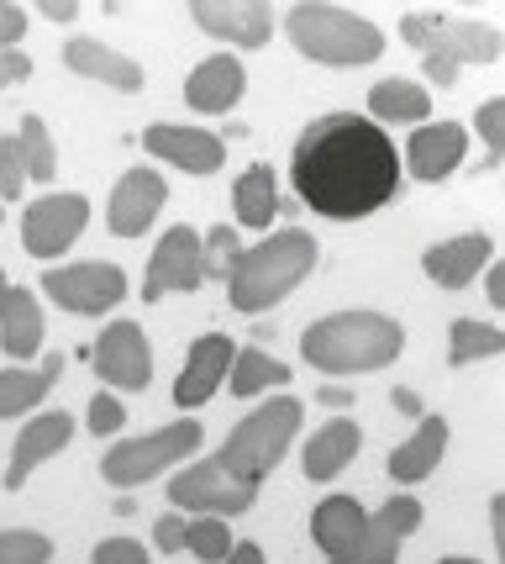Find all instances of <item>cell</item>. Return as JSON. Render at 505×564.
<instances>
[{"instance_id": "obj_22", "label": "cell", "mask_w": 505, "mask_h": 564, "mask_svg": "<svg viewBox=\"0 0 505 564\" xmlns=\"http://www.w3.org/2000/svg\"><path fill=\"white\" fill-rule=\"evenodd\" d=\"M43 338H48V317H43V301L32 285H11L6 291V306H0V354L11 365H26L43 354Z\"/></svg>"}, {"instance_id": "obj_27", "label": "cell", "mask_w": 505, "mask_h": 564, "mask_svg": "<svg viewBox=\"0 0 505 564\" xmlns=\"http://www.w3.org/2000/svg\"><path fill=\"white\" fill-rule=\"evenodd\" d=\"M369 122H380V127L432 122V90H427L421 79H400V74H395V79H380V85L369 90Z\"/></svg>"}, {"instance_id": "obj_47", "label": "cell", "mask_w": 505, "mask_h": 564, "mask_svg": "<svg viewBox=\"0 0 505 564\" xmlns=\"http://www.w3.org/2000/svg\"><path fill=\"white\" fill-rule=\"evenodd\" d=\"M79 6L74 0H43V22H74Z\"/></svg>"}, {"instance_id": "obj_44", "label": "cell", "mask_w": 505, "mask_h": 564, "mask_svg": "<svg viewBox=\"0 0 505 564\" xmlns=\"http://www.w3.org/2000/svg\"><path fill=\"white\" fill-rule=\"evenodd\" d=\"M221 564H268V554L253 539H238V543H232V554H227Z\"/></svg>"}, {"instance_id": "obj_14", "label": "cell", "mask_w": 505, "mask_h": 564, "mask_svg": "<svg viewBox=\"0 0 505 564\" xmlns=\"http://www.w3.org/2000/svg\"><path fill=\"white\" fill-rule=\"evenodd\" d=\"M400 159H406L400 174L421 180V185H442V180H453V174L469 164V127L463 122H421V127H410L406 153H400Z\"/></svg>"}, {"instance_id": "obj_7", "label": "cell", "mask_w": 505, "mask_h": 564, "mask_svg": "<svg viewBox=\"0 0 505 564\" xmlns=\"http://www.w3.org/2000/svg\"><path fill=\"white\" fill-rule=\"evenodd\" d=\"M400 37H406L410 48L421 53H437V58H448V64H495L505 48L501 26L490 22H458L448 11H400Z\"/></svg>"}, {"instance_id": "obj_12", "label": "cell", "mask_w": 505, "mask_h": 564, "mask_svg": "<svg viewBox=\"0 0 505 564\" xmlns=\"http://www.w3.org/2000/svg\"><path fill=\"white\" fill-rule=\"evenodd\" d=\"M206 285V274H200V232H195L190 221H179V227H168L158 248L147 253V270H143V301H164V295H190Z\"/></svg>"}, {"instance_id": "obj_6", "label": "cell", "mask_w": 505, "mask_h": 564, "mask_svg": "<svg viewBox=\"0 0 505 564\" xmlns=\"http://www.w3.org/2000/svg\"><path fill=\"white\" fill-rule=\"evenodd\" d=\"M206 443V427L195 417H174L168 427H153V433H138V438H117L106 454H100V480L117 486V491H138L147 480H158L179 459H195Z\"/></svg>"}, {"instance_id": "obj_9", "label": "cell", "mask_w": 505, "mask_h": 564, "mask_svg": "<svg viewBox=\"0 0 505 564\" xmlns=\"http://www.w3.org/2000/svg\"><path fill=\"white\" fill-rule=\"evenodd\" d=\"M253 507H259V486L232 480L217 459H190L185 469L168 475V512L179 517H221V522H232V517H248Z\"/></svg>"}, {"instance_id": "obj_36", "label": "cell", "mask_w": 505, "mask_h": 564, "mask_svg": "<svg viewBox=\"0 0 505 564\" xmlns=\"http://www.w3.org/2000/svg\"><path fill=\"white\" fill-rule=\"evenodd\" d=\"M474 132L484 138V164H474V174H490V170H501V159H505V100H484L480 111H474Z\"/></svg>"}, {"instance_id": "obj_11", "label": "cell", "mask_w": 505, "mask_h": 564, "mask_svg": "<svg viewBox=\"0 0 505 564\" xmlns=\"http://www.w3.org/2000/svg\"><path fill=\"white\" fill-rule=\"evenodd\" d=\"M90 369L100 375V386L111 395H138L153 386V344L138 322H106L96 348H90Z\"/></svg>"}, {"instance_id": "obj_21", "label": "cell", "mask_w": 505, "mask_h": 564, "mask_svg": "<svg viewBox=\"0 0 505 564\" xmlns=\"http://www.w3.org/2000/svg\"><path fill=\"white\" fill-rule=\"evenodd\" d=\"M64 64H69L79 79H96V85L121 90V96H138L147 85L143 64L127 58V53H117L111 43H100V37H69V43H64Z\"/></svg>"}, {"instance_id": "obj_43", "label": "cell", "mask_w": 505, "mask_h": 564, "mask_svg": "<svg viewBox=\"0 0 505 564\" xmlns=\"http://www.w3.org/2000/svg\"><path fill=\"white\" fill-rule=\"evenodd\" d=\"M484 295H490L495 312H505V264H490V270H484Z\"/></svg>"}, {"instance_id": "obj_45", "label": "cell", "mask_w": 505, "mask_h": 564, "mask_svg": "<svg viewBox=\"0 0 505 564\" xmlns=\"http://www.w3.org/2000/svg\"><path fill=\"white\" fill-rule=\"evenodd\" d=\"M316 401H321V406H332V412H348V406H353V391H348V386H332V380H327V386L316 391Z\"/></svg>"}, {"instance_id": "obj_48", "label": "cell", "mask_w": 505, "mask_h": 564, "mask_svg": "<svg viewBox=\"0 0 505 564\" xmlns=\"http://www.w3.org/2000/svg\"><path fill=\"white\" fill-rule=\"evenodd\" d=\"M437 564H484V560H474V554H448V560H437Z\"/></svg>"}, {"instance_id": "obj_18", "label": "cell", "mask_w": 505, "mask_h": 564, "mask_svg": "<svg viewBox=\"0 0 505 564\" xmlns=\"http://www.w3.org/2000/svg\"><path fill=\"white\" fill-rule=\"evenodd\" d=\"M74 438V412H43V417H26L17 443H11V465H6V491H22L37 469L48 465L53 454H64Z\"/></svg>"}, {"instance_id": "obj_41", "label": "cell", "mask_w": 505, "mask_h": 564, "mask_svg": "<svg viewBox=\"0 0 505 564\" xmlns=\"http://www.w3.org/2000/svg\"><path fill=\"white\" fill-rule=\"evenodd\" d=\"M22 37H26V6L0 0V48H22Z\"/></svg>"}, {"instance_id": "obj_40", "label": "cell", "mask_w": 505, "mask_h": 564, "mask_svg": "<svg viewBox=\"0 0 505 564\" xmlns=\"http://www.w3.org/2000/svg\"><path fill=\"white\" fill-rule=\"evenodd\" d=\"M185 522H190V517H179V512L158 517V522H153V549H158V554H179V549H185Z\"/></svg>"}, {"instance_id": "obj_38", "label": "cell", "mask_w": 505, "mask_h": 564, "mask_svg": "<svg viewBox=\"0 0 505 564\" xmlns=\"http://www.w3.org/2000/svg\"><path fill=\"white\" fill-rule=\"evenodd\" d=\"M26 170H22V148L17 138H0V200H22Z\"/></svg>"}, {"instance_id": "obj_5", "label": "cell", "mask_w": 505, "mask_h": 564, "mask_svg": "<svg viewBox=\"0 0 505 564\" xmlns=\"http://www.w3.org/2000/svg\"><path fill=\"white\" fill-rule=\"evenodd\" d=\"M300 422H306V406H300V395H268V401H259L248 417L227 433V443H221L217 459L232 480H242V486H264L274 469L285 465L289 443H295V433H300Z\"/></svg>"}, {"instance_id": "obj_33", "label": "cell", "mask_w": 505, "mask_h": 564, "mask_svg": "<svg viewBox=\"0 0 505 564\" xmlns=\"http://www.w3.org/2000/svg\"><path fill=\"white\" fill-rule=\"evenodd\" d=\"M238 253H242V232L232 221L200 232V274H206V280H227L232 264H238Z\"/></svg>"}, {"instance_id": "obj_17", "label": "cell", "mask_w": 505, "mask_h": 564, "mask_svg": "<svg viewBox=\"0 0 505 564\" xmlns=\"http://www.w3.org/2000/svg\"><path fill=\"white\" fill-rule=\"evenodd\" d=\"M232 354H238V344H232L227 333H200L190 344V354H185L179 380H174V406H179V412H195V406H206L217 391H227Z\"/></svg>"}, {"instance_id": "obj_35", "label": "cell", "mask_w": 505, "mask_h": 564, "mask_svg": "<svg viewBox=\"0 0 505 564\" xmlns=\"http://www.w3.org/2000/svg\"><path fill=\"white\" fill-rule=\"evenodd\" d=\"M58 543L37 528H0V564H53Z\"/></svg>"}, {"instance_id": "obj_37", "label": "cell", "mask_w": 505, "mask_h": 564, "mask_svg": "<svg viewBox=\"0 0 505 564\" xmlns=\"http://www.w3.org/2000/svg\"><path fill=\"white\" fill-rule=\"evenodd\" d=\"M85 427H90L96 438H117L121 427H127V406H121V395H111V391L90 395V406H85Z\"/></svg>"}, {"instance_id": "obj_23", "label": "cell", "mask_w": 505, "mask_h": 564, "mask_svg": "<svg viewBox=\"0 0 505 564\" xmlns=\"http://www.w3.org/2000/svg\"><path fill=\"white\" fill-rule=\"evenodd\" d=\"M359 448H363L359 422L353 417H327L311 438L300 443V475L316 480V486H327V480H337L342 469L359 459Z\"/></svg>"}, {"instance_id": "obj_34", "label": "cell", "mask_w": 505, "mask_h": 564, "mask_svg": "<svg viewBox=\"0 0 505 564\" xmlns=\"http://www.w3.org/2000/svg\"><path fill=\"white\" fill-rule=\"evenodd\" d=\"M400 543H406V539H395L385 522H374V517H369L363 539L353 543L348 554H337V560H327V564H395V560H400Z\"/></svg>"}, {"instance_id": "obj_1", "label": "cell", "mask_w": 505, "mask_h": 564, "mask_svg": "<svg viewBox=\"0 0 505 564\" xmlns=\"http://www.w3.org/2000/svg\"><path fill=\"white\" fill-rule=\"evenodd\" d=\"M400 148L363 111H327L300 127L289 153V185L300 206L327 221H363L400 196Z\"/></svg>"}, {"instance_id": "obj_32", "label": "cell", "mask_w": 505, "mask_h": 564, "mask_svg": "<svg viewBox=\"0 0 505 564\" xmlns=\"http://www.w3.org/2000/svg\"><path fill=\"white\" fill-rule=\"evenodd\" d=\"M232 528L221 522V517H190L185 522V549H190L200 564H221L227 554H232Z\"/></svg>"}, {"instance_id": "obj_8", "label": "cell", "mask_w": 505, "mask_h": 564, "mask_svg": "<svg viewBox=\"0 0 505 564\" xmlns=\"http://www.w3.org/2000/svg\"><path fill=\"white\" fill-rule=\"evenodd\" d=\"M32 291H43L53 306L69 312V317H111L132 285H127V270H121V264H111V259H85V264H53V270H43V280H37Z\"/></svg>"}, {"instance_id": "obj_31", "label": "cell", "mask_w": 505, "mask_h": 564, "mask_svg": "<svg viewBox=\"0 0 505 564\" xmlns=\"http://www.w3.org/2000/svg\"><path fill=\"white\" fill-rule=\"evenodd\" d=\"M11 138H17V148H22L26 185H53V174H58V148H53L48 122L32 111V117H22V127H17Z\"/></svg>"}, {"instance_id": "obj_15", "label": "cell", "mask_w": 505, "mask_h": 564, "mask_svg": "<svg viewBox=\"0 0 505 564\" xmlns=\"http://www.w3.org/2000/svg\"><path fill=\"white\" fill-rule=\"evenodd\" d=\"M190 22L206 32V37H221L232 48H264L274 37V22L279 11L268 0H195L190 6Z\"/></svg>"}, {"instance_id": "obj_49", "label": "cell", "mask_w": 505, "mask_h": 564, "mask_svg": "<svg viewBox=\"0 0 505 564\" xmlns=\"http://www.w3.org/2000/svg\"><path fill=\"white\" fill-rule=\"evenodd\" d=\"M6 291H11V280H6V270H0V306H6Z\"/></svg>"}, {"instance_id": "obj_16", "label": "cell", "mask_w": 505, "mask_h": 564, "mask_svg": "<svg viewBox=\"0 0 505 564\" xmlns=\"http://www.w3.org/2000/svg\"><path fill=\"white\" fill-rule=\"evenodd\" d=\"M168 206V185L158 170H127L111 185V200H106V227H111V238H143L147 227L158 221V212Z\"/></svg>"}, {"instance_id": "obj_46", "label": "cell", "mask_w": 505, "mask_h": 564, "mask_svg": "<svg viewBox=\"0 0 505 564\" xmlns=\"http://www.w3.org/2000/svg\"><path fill=\"white\" fill-rule=\"evenodd\" d=\"M389 401H395V406H400V412H406V417H427V406H421V395L410 391V386H395V391H389Z\"/></svg>"}, {"instance_id": "obj_42", "label": "cell", "mask_w": 505, "mask_h": 564, "mask_svg": "<svg viewBox=\"0 0 505 564\" xmlns=\"http://www.w3.org/2000/svg\"><path fill=\"white\" fill-rule=\"evenodd\" d=\"M32 79V58L22 48H0V90H17Z\"/></svg>"}, {"instance_id": "obj_39", "label": "cell", "mask_w": 505, "mask_h": 564, "mask_svg": "<svg viewBox=\"0 0 505 564\" xmlns=\"http://www.w3.org/2000/svg\"><path fill=\"white\" fill-rule=\"evenodd\" d=\"M90 564H153L147 543H132V539H100L90 549Z\"/></svg>"}, {"instance_id": "obj_13", "label": "cell", "mask_w": 505, "mask_h": 564, "mask_svg": "<svg viewBox=\"0 0 505 564\" xmlns=\"http://www.w3.org/2000/svg\"><path fill=\"white\" fill-rule=\"evenodd\" d=\"M143 148L147 159H158V164L179 174H195V180H206V174H217L227 164V138L190 122H153L143 132Z\"/></svg>"}, {"instance_id": "obj_30", "label": "cell", "mask_w": 505, "mask_h": 564, "mask_svg": "<svg viewBox=\"0 0 505 564\" xmlns=\"http://www.w3.org/2000/svg\"><path fill=\"white\" fill-rule=\"evenodd\" d=\"M505 354V333L495 322H480V317H458L448 327V365L463 369V365H484V359H501Z\"/></svg>"}, {"instance_id": "obj_19", "label": "cell", "mask_w": 505, "mask_h": 564, "mask_svg": "<svg viewBox=\"0 0 505 564\" xmlns=\"http://www.w3.org/2000/svg\"><path fill=\"white\" fill-rule=\"evenodd\" d=\"M490 264H495V238L490 232H458V238H442V243L421 253L427 280L442 285V291H469Z\"/></svg>"}, {"instance_id": "obj_3", "label": "cell", "mask_w": 505, "mask_h": 564, "mask_svg": "<svg viewBox=\"0 0 505 564\" xmlns=\"http://www.w3.org/2000/svg\"><path fill=\"white\" fill-rule=\"evenodd\" d=\"M400 354H406V327L369 306L327 312L300 333V359L321 375H369L395 365Z\"/></svg>"}, {"instance_id": "obj_25", "label": "cell", "mask_w": 505, "mask_h": 564, "mask_svg": "<svg viewBox=\"0 0 505 564\" xmlns=\"http://www.w3.org/2000/svg\"><path fill=\"white\" fill-rule=\"evenodd\" d=\"M363 528H369V507H363L359 496H327V501H316L311 512V543L327 554V560H337V554H348L353 543L363 539Z\"/></svg>"}, {"instance_id": "obj_20", "label": "cell", "mask_w": 505, "mask_h": 564, "mask_svg": "<svg viewBox=\"0 0 505 564\" xmlns=\"http://www.w3.org/2000/svg\"><path fill=\"white\" fill-rule=\"evenodd\" d=\"M242 96H248V69H242L238 53H211L185 79V106L200 117H227Z\"/></svg>"}, {"instance_id": "obj_24", "label": "cell", "mask_w": 505, "mask_h": 564, "mask_svg": "<svg viewBox=\"0 0 505 564\" xmlns=\"http://www.w3.org/2000/svg\"><path fill=\"white\" fill-rule=\"evenodd\" d=\"M442 454H448V417H437V412H427V417L416 422V433H410L400 448H389V480L395 486H421L427 475H437V465H442Z\"/></svg>"}, {"instance_id": "obj_29", "label": "cell", "mask_w": 505, "mask_h": 564, "mask_svg": "<svg viewBox=\"0 0 505 564\" xmlns=\"http://www.w3.org/2000/svg\"><path fill=\"white\" fill-rule=\"evenodd\" d=\"M289 386V365L285 359H274L268 348L248 344L232 354V369H227V391L242 395V401H253V395L264 391H285Z\"/></svg>"}, {"instance_id": "obj_26", "label": "cell", "mask_w": 505, "mask_h": 564, "mask_svg": "<svg viewBox=\"0 0 505 564\" xmlns=\"http://www.w3.org/2000/svg\"><path fill=\"white\" fill-rule=\"evenodd\" d=\"M58 375H64V354H43V369L32 365L0 369V422L32 417L43 406V395L58 386Z\"/></svg>"}, {"instance_id": "obj_2", "label": "cell", "mask_w": 505, "mask_h": 564, "mask_svg": "<svg viewBox=\"0 0 505 564\" xmlns=\"http://www.w3.org/2000/svg\"><path fill=\"white\" fill-rule=\"evenodd\" d=\"M321 243H316L306 227H279L259 238L253 248H242L232 274H227V301L242 317H264L274 306H285L289 295L311 280Z\"/></svg>"}, {"instance_id": "obj_10", "label": "cell", "mask_w": 505, "mask_h": 564, "mask_svg": "<svg viewBox=\"0 0 505 564\" xmlns=\"http://www.w3.org/2000/svg\"><path fill=\"white\" fill-rule=\"evenodd\" d=\"M85 227H90V200L79 191H43L22 212V248L37 264H53L79 243Z\"/></svg>"}, {"instance_id": "obj_4", "label": "cell", "mask_w": 505, "mask_h": 564, "mask_svg": "<svg viewBox=\"0 0 505 564\" xmlns=\"http://www.w3.org/2000/svg\"><path fill=\"white\" fill-rule=\"evenodd\" d=\"M285 37L295 43L300 58L327 64V69H363V64H374L385 53V32L369 17L348 11V6H321V0L289 6Z\"/></svg>"}, {"instance_id": "obj_28", "label": "cell", "mask_w": 505, "mask_h": 564, "mask_svg": "<svg viewBox=\"0 0 505 564\" xmlns=\"http://www.w3.org/2000/svg\"><path fill=\"white\" fill-rule=\"evenodd\" d=\"M232 217H238L232 227H253V232H264L279 217V180L268 164H248L232 180Z\"/></svg>"}]
</instances>
